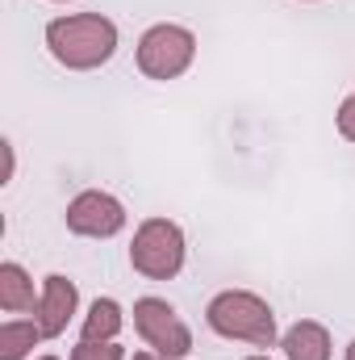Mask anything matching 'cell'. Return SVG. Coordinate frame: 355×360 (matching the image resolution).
<instances>
[{"instance_id": "obj_1", "label": "cell", "mask_w": 355, "mask_h": 360, "mask_svg": "<svg viewBox=\"0 0 355 360\" xmlns=\"http://www.w3.org/2000/svg\"><path fill=\"white\" fill-rule=\"evenodd\" d=\"M46 51L72 68V72H92L100 63L113 59L117 51V25L100 13H72V17H55L46 25Z\"/></svg>"}, {"instance_id": "obj_2", "label": "cell", "mask_w": 355, "mask_h": 360, "mask_svg": "<svg viewBox=\"0 0 355 360\" xmlns=\"http://www.w3.org/2000/svg\"><path fill=\"white\" fill-rule=\"evenodd\" d=\"M205 323L222 335V340H243L255 348H272L276 344V314L260 293L247 289H226L209 302Z\"/></svg>"}, {"instance_id": "obj_3", "label": "cell", "mask_w": 355, "mask_h": 360, "mask_svg": "<svg viewBox=\"0 0 355 360\" xmlns=\"http://www.w3.org/2000/svg\"><path fill=\"white\" fill-rule=\"evenodd\" d=\"M130 264L147 281H172L184 269V231L172 218H147L134 231L130 243Z\"/></svg>"}, {"instance_id": "obj_4", "label": "cell", "mask_w": 355, "mask_h": 360, "mask_svg": "<svg viewBox=\"0 0 355 360\" xmlns=\"http://www.w3.org/2000/svg\"><path fill=\"white\" fill-rule=\"evenodd\" d=\"M192 55H196L192 30L172 25V21L151 25V30L138 38V72H142L147 80H176V76H184L188 63H192Z\"/></svg>"}, {"instance_id": "obj_5", "label": "cell", "mask_w": 355, "mask_h": 360, "mask_svg": "<svg viewBox=\"0 0 355 360\" xmlns=\"http://www.w3.org/2000/svg\"><path fill=\"white\" fill-rule=\"evenodd\" d=\"M134 331L147 340V348H155L159 360H184L192 352V331L184 327V319L163 297H138L134 302Z\"/></svg>"}, {"instance_id": "obj_6", "label": "cell", "mask_w": 355, "mask_h": 360, "mask_svg": "<svg viewBox=\"0 0 355 360\" xmlns=\"http://www.w3.org/2000/svg\"><path fill=\"white\" fill-rule=\"evenodd\" d=\"M67 231L72 235H84V239H113L121 226H126V205L113 197V193H100L88 188L80 197H72L67 205Z\"/></svg>"}, {"instance_id": "obj_7", "label": "cell", "mask_w": 355, "mask_h": 360, "mask_svg": "<svg viewBox=\"0 0 355 360\" xmlns=\"http://www.w3.org/2000/svg\"><path fill=\"white\" fill-rule=\"evenodd\" d=\"M38 297H42V302H38V327H42V335H46V340L63 335L67 323H72V314H76V306H80L76 281H67L63 272H51V276L42 281V293H38Z\"/></svg>"}, {"instance_id": "obj_8", "label": "cell", "mask_w": 355, "mask_h": 360, "mask_svg": "<svg viewBox=\"0 0 355 360\" xmlns=\"http://www.w3.org/2000/svg\"><path fill=\"white\" fill-rule=\"evenodd\" d=\"M280 348L288 360H330V331L314 319H301L284 331Z\"/></svg>"}, {"instance_id": "obj_9", "label": "cell", "mask_w": 355, "mask_h": 360, "mask_svg": "<svg viewBox=\"0 0 355 360\" xmlns=\"http://www.w3.org/2000/svg\"><path fill=\"white\" fill-rule=\"evenodd\" d=\"M42 297H34V281L29 272L21 269L17 260H4L0 264V306L8 314H25V310H38Z\"/></svg>"}, {"instance_id": "obj_10", "label": "cell", "mask_w": 355, "mask_h": 360, "mask_svg": "<svg viewBox=\"0 0 355 360\" xmlns=\"http://www.w3.org/2000/svg\"><path fill=\"white\" fill-rule=\"evenodd\" d=\"M121 306L113 302V297H96L88 306V319H84V331H80V340H117V331H121Z\"/></svg>"}, {"instance_id": "obj_11", "label": "cell", "mask_w": 355, "mask_h": 360, "mask_svg": "<svg viewBox=\"0 0 355 360\" xmlns=\"http://www.w3.org/2000/svg\"><path fill=\"white\" fill-rule=\"evenodd\" d=\"M38 340H46L42 327H38V319H34V323H17V319H8V323L0 327V360L29 356V348H34Z\"/></svg>"}, {"instance_id": "obj_12", "label": "cell", "mask_w": 355, "mask_h": 360, "mask_svg": "<svg viewBox=\"0 0 355 360\" xmlns=\"http://www.w3.org/2000/svg\"><path fill=\"white\" fill-rule=\"evenodd\" d=\"M72 360H126V348L117 344V340H80L76 348H72Z\"/></svg>"}, {"instance_id": "obj_13", "label": "cell", "mask_w": 355, "mask_h": 360, "mask_svg": "<svg viewBox=\"0 0 355 360\" xmlns=\"http://www.w3.org/2000/svg\"><path fill=\"white\" fill-rule=\"evenodd\" d=\"M339 134H343L347 143H355V92L339 105Z\"/></svg>"}, {"instance_id": "obj_14", "label": "cell", "mask_w": 355, "mask_h": 360, "mask_svg": "<svg viewBox=\"0 0 355 360\" xmlns=\"http://www.w3.org/2000/svg\"><path fill=\"white\" fill-rule=\"evenodd\" d=\"M134 360H159V356H155V352H138Z\"/></svg>"}, {"instance_id": "obj_15", "label": "cell", "mask_w": 355, "mask_h": 360, "mask_svg": "<svg viewBox=\"0 0 355 360\" xmlns=\"http://www.w3.org/2000/svg\"><path fill=\"white\" fill-rule=\"evenodd\" d=\"M343 360H355V340H351V348H347V356H343Z\"/></svg>"}, {"instance_id": "obj_16", "label": "cell", "mask_w": 355, "mask_h": 360, "mask_svg": "<svg viewBox=\"0 0 355 360\" xmlns=\"http://www.w3.org/2000/svg\"><path fill=\"white\" fill-rule=\"evenodd\" d=\"M247 360H272V356H247Z\"/></svg>"}, {"instance_id": "obj_17", "label": "cell", "mask_w": 355, "mask_h": 360, "mask_svg": "<svg viewBox=\"0 0 355 360\" xmlns=\"http://www.w3.org/2000/svg\"><path fill=\"white\" fill-rule=\"evenodd\" d=\"M38 360H59V356H38Z\"/></svg>"}]
</instances>
